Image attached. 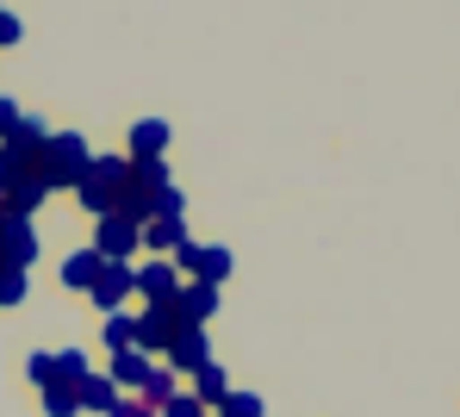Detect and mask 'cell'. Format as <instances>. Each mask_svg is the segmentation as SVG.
Returning <instances> with one entry per match:
<instances>
[{
  "mask_svg": "<svg viewBox=\"0 0 460 417\" xmlns=\"http://www.w3.org/2000/svg\"><path fill=\"white\" fill-rule=\"evenodd\" d=\"M19 119H25V106H19V100H6V93H0V144H6V138H13V131H19Z\"/></svg>",
  "mask_w": 460,
  "mask_h": 417,
  "instance_id": "obj_24",
  "label": "cell"
},
{
  "mask_svg": "<svg viewBox=\"0 0 460 417\" xmlns=\"http://www.w3.org/2000/svg\"><path fill=\"white\" fill-rule=\"evenodd\" d=\"M187 237H193L187 218H150V225H144V250H150V255H174Z\"/></svg>",
  "mask_w": 460,
  "mask_h": 417,
  "instance_id": "obj_11",
  "label": "cell"
},
{
  "mask_svg": "<svg viewBox=\"0 0 460 417\" xmlns=\"http://www.w3.org/2000/svg\"><path fill=\"white\" fill-rule=\"evenodd\" d=\"M112 417H162V412H155V405H144L137 393H125V399L112 405Z\"/></svg>",
  "mask_w": 460,
  "mask_h": 417,
  "instance_id": "obj_25",
  "label": "cell"
},
{
  "mask_svg": "<svg viewBox=\"0 0 460 417\" xmlns=\"http://www.w3.org/2000/svg\"><path fill=\"white\" fill-rule=\"evenodd\" d=\"M19 38H25V25H19V19H13V13H6V6H0V50H13V44H19Z\"/></svg>",
  "mask_w": 460,
  "mask_h": 417,
  "instance_id": "obj_26",
  "label": "cell"
},
{
  "mask_svg": "<svg viewBox=\"0 0 460 417\" xmlns=\"http://www.w3.org/2000/svg\"><path fill=\"white\" fill-rule=\"evenodd\" d=\"M174 393H181V374H168V368H150V374H144V386H137V399L155 405V412H162Z\"/></svg>",
  "mask_w": 460,
  "mask_h": 417,
  "instance_id": "obj_16",
  "label": "cell"
},
{
  "mask_svg": "<svg viewBox=\"0 0 460 417\" xmlns=\"http://www.w3.org/2000/svg\"><path fill=\"white\" fill-rule=\"evenodd\" d=\"M162 417H212V412H206V405H199V399H193V393L181 386V393H174V399L162 405Z\"/></svg>",
  "mask_w": 460,
  "mask_h": 417,
  "instance_id": "obj_23",
  "label": "cell"
},
{
  "mask_svg": "<svg viewBox=\"0 0 460 417\" xmlns=\"http://www.w3.org/2000/svg\"><path fill=\"white\" fill-rule=\"evenodd\" d=\"M174 312L187 331H206V318H218V287H199V280H181L174 293Z\"/></svg>",
  "mask_w": 460,
  "mask_h": 417,
  "instance_id": "obj_7",
  "label": "cell"
},
{
  "mask_svg": "<svg viewBox=\"0 0 460 417\" xmlns=\"http://www.w3.org/2000/svg\"><path fill=\"white\" fill-rule=\"evenodd\" d=\"M131 280H137L144 306H168V299L181 293V274H174V262H168V255H150L144 268H131Z\"/></svg>",
  "mask_w": 460,
  "mask_h": 417,
  "instance_id": "obj_6",
  "label": "cell"
},
{
  "mask_svg": "<svg viewBox=\"0 0 460 417\" xmlns=\"http://www.w3.org/2000/svg\"><path fill=\"white\" fill-rule=\"evenodd\" d=\"M25 380H31V386H50V380H63V374H57V355H44V349H38V355L25 361Z\"/></svg>",
  "mask_w": 460,
  "mask_h": 417,
  "instance_id": "obj_22",
  "label": "cell"
},
{
  "mask_svg": "<svg viewBox=\"0 0 460 417\" xmlns=\"http://www.w3.org/2000/svg\"><path fill=\"white\" fill-rule=\"evenodd\" d=\"M100 268H106V262H100V255H93V250H75V255H69V262H63V287H69V293H87Z\"/></svg>",
  "mask_w": 460,
  "mask_h": 417,
  "instance_id": "obj_15",
  "label": "cell"
},
{
  "mask_svg": "<svg viewBox=\"0 0 460 417\" xmlns=\"http://www.w3.org/2000/svg\"><path fill=\"white\" fill-rule=\"evenodd\" d=\"M75 399H81V412H93V417H112V405H119L125 393H119V386H112L106 374H87V380L75 386Z\"/></svg>",
  "mask_w": 460,
  "mask_h": 417,
  "instance_id": "obj_12",
  "label": "cell"
},
{
  "mask_svg": "<svg viewBox=\"0 0 460 417\" xmlns=\"http://www.w3.org/2000/svg\"><path fill=\"white\" fill-rule=\"evenodd\" d=\"M100 336H106V349H112V355H119V349H137V318L112 312V318L100 324Z\"/></svg>",
  "mask_w": 460,
  "mask_h": 417,
  "instance_id": "obj_18",
  "label": "cell"
},
{
  "mask_svg": "<svg viewBox=\"0 0 460 417\" xmlns=\"http://www.w3.org/2000/svg\"><path fill=\"white\" fill-rule=\"evenodd\" d=\"M0 212H6V206H0Z\"/></svg>",
  "mask_w": 460,
  "mask_h": 417,
  "instance_id": "obj_27",
  "label": "cell"
},
{
  "mask_svg": "<svg viewBox=\"0 0 460 417\" xmlns=\"http://www.w3.org/2000/svg\"><path fill=\"white\" fill-rule=\"evenodd\" d=\"M57 374H63L69 386H81V380H87L93 368H87V355H81V349H57Z\"/></svg>",
  "mask_w": 460,
  "mask_h": 417,
  "instance_id": "obj_21",
  "label": "cell"
},
{
  "mask_svg": "<svg viewBox=\"0 0 460 417\" xmlns=\"http://www.w3.org/2000/svg\"><path fill=\"white\" fill-rule=\"evenodd\" d=\"M137 293V280H131V262H106L100 274H93V287H87V299H93V312L100 318H112V312H125V299Z\"/></svg>",
  "mask_w": 460,
  "mask_h": 417,
  "instance_id": "obj_2",
  "label": "cell"
},
{
  "mask_svg": "<svg viewBox=\"0 0 460 417\" xmlns=\"http://www.w3.org/2000/svg\"><path fill=\"white\" fill-rule=\"evenodd\" d=\"M87 168H93V150H87V138L81 131H50V144H44V181L63 193H75L81 181H87Z\"/></svg>",
  "mask_w": 460,
  "mask_h": 417,
  "instance_id": "obj_1",
  "label": "cell"
},
{
  "mask_svg": "<svg viewBox=\"0 0 460 417\" xmlns=\"http://www.w3.org/2000/svg\"><path fill=\"white\" fill-rule=\"evenodd\" d=\"M212 417H218V412H212Z\"/></svg>",
  "mask_w": 460,
  "mask_h": 417,
  "instance_id": "obj_28",
  "label": "cell"
},
{
  "mask_svg": "<svg viewBox=\"0 0 460 417\" xmlns=\"http://www.w3.org/2000/svg\"><path fill=\"white\" fill-rule=\"evenodd\" d=\"M187 393H193L206 412H218V405H225V393H230V374L218 368V361H206V368L193 374V386H187Z\"/></svg>",
  "mask_w": 460,
  "mask_h": 417,
  "instance_id": "obj_13",
  "label": "cell"
},
{
  "mask_svg": "<svg viewBox=\"0 0 460 417\" xmlns=\"http://www.w3.org/2000/svg\"><path fill=\"white\" fill-rule=\"evenodd\" d=\"M268 405H261V393H243V386H230L225 405H218V417H261Z\"/></svg>",
  "mask_w": 460,
  "mask_h": 417,
  "instance_id": "obj_20",
  "label": "cell"
},
{
  "mask_svg": "<svg viewBox=\"0 0 460 417\" xmlns=\"http://www.w3.org/2000/svg\"><path fill=\"white\" fill-rule=\"evenodd\" d=\"M150 156H168V119H137L131 125V163H150Z\"/></svg>",
  "mask_w": 460,
  "mask_h": 417,
  "instance_id": "obj_10",
  "label": "cell"
},
{
  "mask_svg": "<svg viewBox=\"0 0 460 417\" xmlns=\"http://www.w3.org/2000/svg\"><path fill=\"white\" fill-rule=\"evenodd\" d=\"M38 262V225L19 212H0V268H31Z\"/></svg>",
  "mask_w": 460,
  "mask_h": 417,
  "instance_id": "obj_4",
  "label": "cell"
},
{
  "mask_svg": "<svg viewBox=\"0 0 460 417\" xmlns=\"http://www.w3.org/2000/svg\"><path fill=\"white\" fill-rule=\"evenodd\" d=\"M144 250V225H131V218H100L93 225V255L100 262H137Z\"/></svg>",
  "mask_w": 460,
  "mask_h": 417,
  "instance_id": "obj_3",
  "label": "cell"
},
{
  "mask_svg": "<svg viewBox=\"0 0 460 417\" xmlns=\"http://www.w3.org/2000/svg\"><path fill=\"white\" fill-rule=\"evenodd\" d=\"M144 374H150V355H144V349H119V355L106 361V380H112L119 393H137Z\"/></svg>",
  "mask_w": 460,
  "mask_h": 417,
  "instance_id": "obj_9",
  "label": "cell"
},
{
  "mask_svg": "<svg viewBox=\"0 0 460 417\" xmlns=\"http://www.w3.org/2000/svg\"><path fill=\"white\" fill-rule=\"evenodd\" d=\"M174 331H187L181 312H174V299H168V306H144V318H137V349H144V355H162V349L174 342Z\"/></svg>",
  "mask_w": 460,
  "mask_h": 417,
  "instance_id": "obj_5",
  "label": "cell"
},
{
  "mask_svg": "<svg viewBox=\"0 0 460 417\" xmlns=\"http://www.w3.org/2000/svg\"><path fill=\"white\" fill-rule=\"evenodd\" d=\"M199 287H225L230 280V250L225 244H199V268H193Z\"/></svg>",
  "mask_w": 460,
  "mask_h": 417,
  "instance_id": "obj_14",
  "label": "cell"
},
{
  "mask_svg": "<svg viewBox=\"0 0 460 417\" xmlns=\"http://www.w3.org/2000/svg\"><path fill=\"white\" fill-rule=\"evenodd\" d=\"M162 355H168V374H199L212 361V342H206V331H174Z\"/></svg>",
  "mask_w": 460,
  "mask_h": 417,
  "instance_id": "obj_8",
  "label": "cell"
},
{
  "mask_svg": "<svg viewBox=\"0 0 460 417\" xmlns=\"http://www.w3.org/2000/svg\"><path fill=\"white\" fill-rule=\"evenodd\" d=\"M25 293H31V268H0V306L13 312L25 306Z\"/></svg>",
  "mask_w": 460,
  "mask_h": 417,
  "instance_id": "obj_19",
  "label": "cell"
},
{
  "mask_svg": "<svg viewBox=\"0 0 460 417\" xmlns=\"http://www.w3.org/2000/svg\"><path fill=\"white\" fill-rule=\"evenodd\" d=\"M38 399H44V417H81V399L69 380H50V386H38Z\"/></svg>",
  "mask_w": 460,
  "mask_h": 417,
  "instance_id": "obj_17",
  "label": "cell"
}]
</instances>
